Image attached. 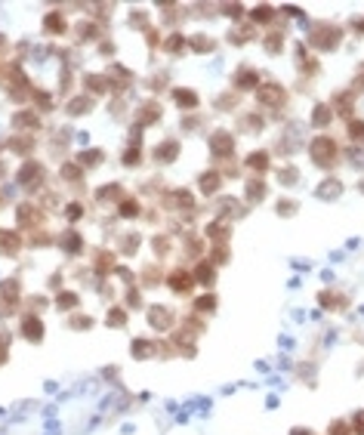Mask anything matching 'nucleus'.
Returning a JSON list of instances; mask_svg holds the SVG:
<instances>
[{
	"label": "nucleus",
	"instance_id": "nucleus-1",
	"mask_svg": "<svg viewBox=\"0 0 364 435\" xmlns=\"http://www.w3.org/2000/svg\"><path fill=\"white\" fill-rule=\"evenodd\" d=\"M25 334H28V340H40V321L28 318V321H25Z\"/></svg>",
	"mask_w": 364,
	"mask_h": 435
}]
</instances>
